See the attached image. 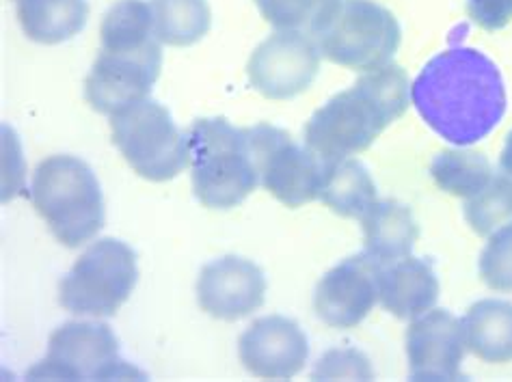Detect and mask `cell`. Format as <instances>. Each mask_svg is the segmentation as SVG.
Returning a JSON list of instances; mask_svg holds the SVG:
<instances>
[{
	"mask_svg": "<svg viewBox=\"0 0 512 382\" xmlns=\"http://www.w3.org/2000/svg\"><path fill=\"white\" fill-rule=\"evenodd\" d=\"M411 102L443 141L469 147L502 124L508 95L502 72L487 54L454 46L422 67L411 85Z\"/></svg>",
	"mask_w": 512,
	"mask_h": 382,
	"instance_id": "cell-1",
	"label": "cell"
},
{
	"mask_svg": "<svg viewBox=\"0 0 512 382\" xmlns=\"http://www.w3.org/2000/svg\"><path fill=\"white\" fill-rule=\"evenodd\" d=\"M409 76L396 63L363 72L357 83L333 95L309 117L305 145L325 162L357 156L409 108Z\"/></svg>",
	"mask_w": 512,
	"mask_h": 382,
	"instance_id": "cell-2",
	"label": "cell"
},
{
	"mask_svg": "<svg viewBox=\"0 0 512 382\" xmlns=\"http://www.w3.org/2000/svg\"><path fill=\"white\" fill-rule=\"evenodd\" d=\"M193 193L204 208L232 210L260 184L249 128L225 117L195 119L186 130Z\"/></svg>",
	"mask_w": 512,
	"mask_h": 382,
	"instance_id": "cell-3",
	"label": "cell"
},
{
	"mask_svg": "<svg viewBox=\"0 0 512 382\" xmlns=\"http://www.w3.org/2000/svg\"><path fill=\"white\" fill-rule=\"evenodd\" d=\"M31 199L63 247L78 249L104 227V197L96 173L70 154L42 160L33 173Z\"/></svg>",
	"mask_w": 512,
	"mask_h": 382,
	"instance_id": "cell-4",
	"label": "cell"
},
{
	"mask_svg": "<svg viewBox=\"0 0 512 382\" xmlns=\"http://www.w3.org/2000/svg\"><path fill=\"white\" fill-rule=\"evenodd\" d=\"M139 279L137 253L117 238H100L59 283V303L74 316L111 318Z\"/></svg>",
	"mask_w": 512,
	"mask_h": 382,
	"instance_id": "cell-5",
	"label": "cell"
},
{
	"mask_svg": "<svg viewBox=\"0 0 512 382\" xmlns=\"http://www.w3.org/2000/svg\"><path fill=\"white\" fill-rule=\"evenodd\" d=\"M111 136L132 171L150 182L173 180L191 165L186 132L156 100L145 98L111 115Z\"/></svg>",
	"mask_w": 512,
	"mask_h": 382,
	"instance_id": "cell-6",
	"label": "cell"
},
{
	"mask_svg": "<svg viewBox=\"0 0 512 382\" xmlns=\"http://www.w3.org/2000/svg\"><path fill=\"white\" fill-rule=\"evenodd\" d=\"M402 31L396 16L376 0H342L333 22L316 37L318 50L335 65L372 72L392 63Z\"/></svg>",
	"mask_w": 512,
	"mask_h": 382,
	"instance_id": "cell-7",
	"label": "cell"
},
{
	"mask_svg": "<svg viewBox=\"0 0 512 382\" xmlns=\"http://www.w3.org/2000/svg\"><path fill=\"white\" fill-rule=\"evenodd\" d=\"M29 378L109 380L143 376L119 357V341L104 322H65L50 335L46 357L26 372Z\"/></svg>",
	"mask_w": 512,
	"mask_h": 382,
	"instance_id": "cell-8",
	"label": "cell"
},
{
	"mask_svg": "<svg viewBox=\"0 0 512 382\" xmlns=\"http://www.w3.org/2000/svg\"><path fill=\"white\" fill-rule=\"evenodd\" d=\"M251 145L258 160L260 184L286 208H301L320 197L327 162L307 145L294 143L292 136L271 124L249 128Z\"/></svg>",
	"mask_w": 512,
	"mask_h": 382,
	"instance_id": "cell-9",
	"label": "cell"
},
{
	"mask_svg": "<svg viewBox=\"0 0 512 382\" xmlns=\"http://www.w3.org/2000/svg\"><path fill=\"white\" fill-rule=\"evenodd\" d=\"M160 67V42L139 50H100L85 80V100L93 111L111 117L150 95Z\"/></svg>",
	"mask_w": 512,
	"mask_h": 382,
	"instance_id": "cell-10",
	"label": "cell"
},
{
	"mask_svg": "<svg viewBox=\"0 0 512 382\" xmlns=\"http://www.w3.org/2000/svg\"><path fill=\"white\" fill-rule=\"evenodd\" d=\"M320 57L314 37L277 31L253 50L247 63L249 83L268 100H292L312 87Z\"/></svg>",
	"mask_w": 512,
	"mask_h": 382,
	"instance_id": "cell-11",
	"label": "cell"
},
{
	"mask_svg": "<svg viewBox=\"0 0 512 382\" xmlns=\"http://www.w3.org/2000/svg\"><path fill=\"white\" fill-rule=\"evenodd\" d=\"M381 270L366 251L333 266L316 285L314 309L331 329H355L381 300Z\"/></svg>",
	"mask_w": 512,
	"mask_h": 382,
	"instance_id": "cell-12",
	"label": "cell"
},
{
	"mask_svg": "<svg viewBox=\"0 0 512 382\" xmlns=\"http://www.w3.org/2000/svg\"><path fill=\"white\" fill-rule=\"evenodd\" d=\"M266 288L264 270L258 264L238 255H225L201 268L197 303L212 318L236 322L264 305Z\"/></svg>",
	"mask_w": 512,
	"mask_h": 382,
	"instance_id": "cell-13",
	"label": "cell"
},
{
	"mask_svg": "<svg viewBox=\"0 0 512 382\" xmlns=\"http://www.w3.org/2000/svg\"><path fill=\"white\" fill-rule=\"evenodd\" d=\"M238 357L255 378L288 380L303 372L309 341L299 322L286 316H266L249 324L240 335Z\"/></svg>",
	"mask_w": 512,
	"mask_h": 382,
	"instance_id": "cell-14",
	"label": "cell"
},
{
	"mask_svg": "<svg viewBox=\"0 0 512 382\" xmlns=\"http://www.w3.org/2000/svg\"><path fill=\"white\" fill-rule=\"evenodd\" d=\"M463 324L448 309H430L407 329V361L411 380L461 378L465 357Z\"/></svg>",
	"mask_w": 512,
	"mask_h": 382,
	"instance_id": "cell-15",
	"label": "cell"
},
{
	"mask_svg": "<svg viewBox=\"0 0 512 382\" xmlns=\"http://www.w3.org/2000/svg\"><path fill=\"white\" fill-rule=\"evenodd\" d=\"M439 290L437 272L428 259L407 255L381 270V305L400 320H415L433 309Z\"/></svg>",
	"mask_w": 512,
	"mask_h": 382,
	"instance_id": "cell-16",
	"label": "cell"
},
{
	"mask_svg": "<svg viewBox=\"0 0 512 382\" xmlns=\"http://www.w3.org/2000/svg\"><path fill=\"white\" fill-rule=\"evenodd\" d=\"M361 225L366 253L383 266L411 255L417 238H420V225H417L411 208L396 199L376 201L363 214Z\"/></svg>",
	"mask_w": 512,
	"mask_h": 382,
	"instance_id": "cell-17",
	"label": "cell"
},
{
	"mask_svg": "<svg viewBox=\"0 0 512 382\" xmlns=\"http://www.w3.org/2000/svg\"><path fill=\"white\" fill-rule=\"evenodd\" d=\"M465 346L484 363L512 361V305L484 298L471 305L461 320Z\"/></svg>",
	"mask_w": 512,
	"mask_h": 382,
	"instance_id": "cell-18",
	"label": "cell"
},
{
	"mask_svg": "<svg viewBox=\"0 0 512 382\" xmlns=\"http://www.w3.org/2000/svg\"><path fill=\"white\" fill-rule=\"evenodd\" d=\"M18 20L33 42L55 46L85 29L89 5L87 0H18Z\"/></svg>",
	"mask_w": 512,
	"mask_h": 382,
	"instance_id": "cell-19",
	"label": "cell"
},
{
	"mask_svg": "<svg viewBox=\"0 0 512 382\" xmlns=\"http://www.w3.org/2000/svg\"><path fill=\"white\" fill-rule=\"evenodd\" d=\"M318 199L342 218H363L379 201L370 171L355 158L327 162L325 182H322Z\"/></svg>",
	"mask_w": 512,
	"mask_h": 382,
	"instance_id": "cell-20",
	"label": "cell"
},
{
	"mask_svg": "<svg viewBox=\"0 0 512 382\" xmlns=\"http://www.w3.org/2000/svg\"><path fill=\"white\" fill-rule=\"evenodd\" d=\"M430 175L443 193L471 199L493 180L491 160L476 149H443L430 162Z\"/></svg>",
	"mask_w": 512,
	"mask_h": 382,
	"instance_id": "cell-21",
	"label": "cell"
},
{
	"mask_svg": "<svg viewBox=\"0 0 512 382\" xmlns=\"http://www.w3.org/2000/svg\"><path fill=\"white\" fill-rule=\"evenodd\" d=\"M154 33L160 44L193 46L212 26L208 0H152Z\"/></svg>",
	"mask_w": 512,
	"mask_h": 382,
	"instance_id": "cell-22",
	"label": "cell"
},
{
	"mask_svg": "<svg viewBox=\"0 0 512 382\" xmlns=\"http://www.w3.org/2000/svg\"><path fill=\"white\" fill-rule=\"evenodd\" d=\"M158 42L152 7L145 0H119L102 20L100 50H139Z\"/></svg>",
	"mask_w": 512,
	"mask_h": 382,
	"instance_id": "cell-23",
	"label": "cell"
},
{
	"mask_svg": "<svg viewBox=\"0 0 512 382\" xmlns=\"http://www.w3.org/2000/svg\"><path fill=\"white\" fill-rule=\"evenodd\" d=\"M255 5L273 29L316 39L333 22L342 0H255Z\"/></svg>",
	"mask_w": 512,
	"mask_h": 382,
	"instance_id": "cell-24",
	"label": "cell"
},
{
	"mask_svg": "<svg viewBox=\"0 0 512 382\" xmlns=\"http://www.w3.org/2000/svg\"><path fill=\"white\" fill-rule=\"evenodd\" d=\"M465 221L478 236H491L512 223V177L497 171L478 195L467 199Z\"/></svg>",
	"mask_w": 512,
	"mask_h": 382,
	"instance_id": "cell-25",
	"label": "cell"
},
{
	"mask_svg": "<svg viewBox=\"0 0 512 382\" xmlns=\"http://www.w3.org/2000/svg\"><path fill=\"white\" fill-rule=\"evenodd\" d=\"M480 279L495 292H512V223L489 236L480 253Z\"/></svg>",
	"mask_w": 512,
	"mask_h": 382,
	"instance_id": "cell-26",
	"label": "cell"
},
{
	"mask_svg": "<svg viewBox=\"0 0 512 382\" xmlns=\"http://www.w3.org/2000/svg\"><path fill=\"white\" fill-rule=\"evenodd\" d=\"M370 361L359 350H331L318 361L312 378H372Z\"/></svg>",
	"mask_w": 512,
	"mask_h": 382,
	"instance_id": "cell-27",
	"label": "cell"
},
{
	"mask_svg": "<svg viewBox=\"0 0 512 382\" xmlns=\"http://www.w3.org/2000/svg\"><path fill=\"white\" fill-rule=\"evenodd\" d=\"M467 16L484 31H500L512 22V0H467Z\"/></svg>",
	"mask_w": 512,
	"mask_h": 382,
	"instance_id": "cell-28",
	"label": "cell"
},
{
	"mask_svg": "<svg viewBox=\"0 0 512 382\" xmlns=\"http://www.w3.org/2000/svg\"><path fill=\"white\" fill-rule=\"evenodd\" d=\"M497 171H502L512 177V130L506 136V143H504V149L500 154V167H497Z\"/></svg>",
	"mask_w": 512,
	"mask_h": 382,
	"instance_id": "cell-29",
	"label": "cell"
}]
</instances>
